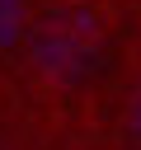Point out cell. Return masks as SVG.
Here are the masks:
<instances>
[{
    "label": "cell",
    "instance_id": "cell-1",
    "mask_svg": "<svg viewBox=\"0 0 141 150\" xmlns=\"http://www.w3.org/2000/svg\"><path fill=\"white\" fill-rule=\"evenodd\" d=\"M132 131L141 136V94H136V103H132Z\"/></svg>",
    "mask_w": 141,
    "mask_h": 150
}]
</instances>
